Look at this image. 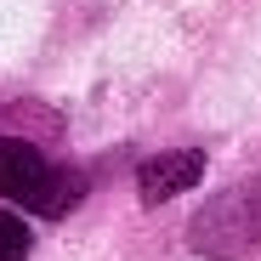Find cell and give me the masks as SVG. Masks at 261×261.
<instances>
[{
  "mask_svg": "<svg viewBox=\"0 0 261 261\" xmlns=\"http://www.w3.org/2000/svg\"><path fill=\"white\" fill-rule=\"evenodd\" d=\"M34 255V233L17 210H0V261H29Z\"/></svg>",
  "mask_w": 261,
  "mask_h": 261,
  "instance_id": "obj_4",
  "label": "cell"
},
{
  "mask_svg": "<svg viewBox=\"0 0 261 261\" xmlns=\"http://www.w3.org/2000/svg\"><path fill=\"white\" fill-rule=\"evenodd\" d=\"M188 244L199 255H244L261 244V188L244 182V188H227L216 193L188 227Z\"/></svg>",
  "mask_w": 261,
  "mask_h": 261,
  "instance_id": "obj_2",
  "label": "cell"
},
{
  "mask_svg": "<svg viewBox=\"0 0 261 261\" xmlns=\"http://www.w3.org/2000/svg\"><path fill=\"white\" fill-rule=\"evenodd\" d=\"M199 176H204V153H199V148L153 153V159H142V170H137V199H142V204H170L176 193H188Z\"/></svg>",
  "mask_w": 261,
  "mask_h": 261,
  "instance_id": "obj_3",
  "label": "cell"
},
{
  "mask_svg": "<svg viewBox=\"0 0 261 261\" xmlns=\"http://www.w3.org/2000/svg\"><path fill=\"white\" fill-rule=\"evenodd\" d=\"M91 176L80 165H51L34 142L23 137H0V199L6 204H23L46 222H63V216L85 199Z\"/></svg>",
  "mask_w": 261,
  "mask_h": 261,
  "instance_id": "obj_1",
  "label": "cell"
}]
</instances>
